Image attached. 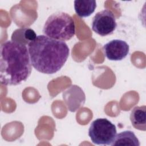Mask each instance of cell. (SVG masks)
<instances>
[{
	"mask_svg": "<svg viewBox=\"0 0 146 146\" xmlns=\"http://www.w3.org/2000/svg\"><path fill=\"white\" fill-rule=\"evenodd\" d=\"M129 47L127 43L120 39H113L105 44L103 51L105 56L110 60H121L129 52Z\"/></svg>",
	"mask_w": 146,
	"mask_h": 146,
	"instance_id": "obj_6",
	"label": "cell"
},
{
	"mask_svg": "<svg viewBox=\"0 0 146 146\" xmlns=\"http://www.w3.org/2000/svg\"><path fill=\"white\" fill-rule=\"evenodd\" d=\"M31 63L26 46L7 40L1 45L0 80L5 86L25 82L31 73Z\"/></svg>",
	"mask_w": 146,
	"mask_h": 146,
	"instance_id": "obj_1",
	"label": "cell"
},
{
	"mask_svg": "<svg viewBox=\"0 0 146 146\" xmlns=\"http://www.w3.org/2000/svg\"><path fill=\"white\" fill-rule=\"evenodd\" d=\"M130 120L133 127L139 130H146V107H135L130 114Z\"/></svg>",
	"mask_w": 146,
	"mask_h": 146,
	"instance_id": "obj_8",
	"label": "cell"
},
{
	"mask_svg": "<svg viewBox=\"0 0 146 146\" xmlns=\"http://www.w3.org/2000/svg\"><path fill=\"white\" fill-rule=\"evenodd\" d=\"M43 32L51 38L64 42L75 35V25L73 18L68 14L56 12L49 16L45 22Z\"/></svg>",
	"mask_w": 146,
	"mask_h": 146,
	"instance_id": "obj_3",
	"label": "cell"
},
{
	"mask_svg": "<svg viewBox=\"0 0 146 146\" xmlns=\"http://www.w3.org/2000/svg\"><path fill=\"white\" fill-rule=\"evenodd\" d=\"M32 66L38 71L52 74L60 70L69 56V48L63 41L45 35H38L28 45Z\"/></svg>",
	"mask_w": 146,
	"mask_h": 146,
	"instance_id": "obj_2",
	"label": "cell"
},
{
	"mask_svg": "<svg viewBox=\"0 0 146 146\" xmlns=\"http://www.w3.org/2000/svg\"><path fill=\"white\" fill-rule=\"evenodd\" d=\"M112 146H139L140 142L135 133L131 131H124L116 135Z\"/></svg>",
	"mask_w": 146,
	"mask_h": 146,
	"instance_id": "obj_9",
	"label": "cell"
},
{
	"mask_svg": "<svg viewBox=\"0 0 146 146\" xmlns=\"http://www.w3.org/2000/svg\"><path fill=\"white\" fill-rule=\"evenodd\" d=\"M74 3L75 11L80 17H89L96 7V2L94 0H76Z\"/></svg>",
	"mask_w": 146,
	"mask_h": 146,
	"instance_id": "obj_11",
	"label": "cell"
},
{
	"mask_svg": "<svg viewBox=\"0 0 146 146\" xmlns=\"http://www.w3.org/2000/svg\"><path fill=\"white\" fill-rule=\"evenodd\" d=\"M63 98L68 110L75 111L85 102V95L82 89L77 86H71L63 93Z\"/></svg>",
	"mask_w": 146,
	"mask_h": 146,
	"instance_id": "obj_7",
	"label": "cell"
},
{
	"mask_svg": "<svg viewBox=\"0 0 146 146\" xmlns=\"http://www.w3.org/2000/svg\"><path fill=\"white\" fill-rule=\"evenodd\" d=\"M116 126L106 118L94 120L88 129V136L92 142L97 145H111L116 135Z\"/></svg>",
	"mask_w": 146,
	"mask_h": 146,
	"instance_id": "obj_4",
	"label": "cell"
},
{
	"mask_svg": "<svg viewBox=\"0 0 146 146\" xmlns=\"http://www.w3.org/2000/svg\"><path fill=\"white\" fill-rule=\"evenodd\" d=\"M35 31L30 28H21L15 30L11 35V40L23 45H29L36 38Z\"/></svg>",
	"mask_w": 146,
	"mask_h": 146,
	"instance_id": "obj_10",
	"label": "cell"
},
{
	"mask_svg": "<svg viewBox=\"0 0 146 146\" xmlns=\"http://www.w3.org/2000/svg\"><path fill=\"white\" fill-rule=\"evenodd\" d=\"M116 27L115 17L109 10L106 9L98 12L92 18V29L100 36L112 34Z\"/></svg>",
	"mask_w": 146,
	"mask_h": 146,
	"instance_id": "obj_5",
	"label": "cell"
}]
</instances>
